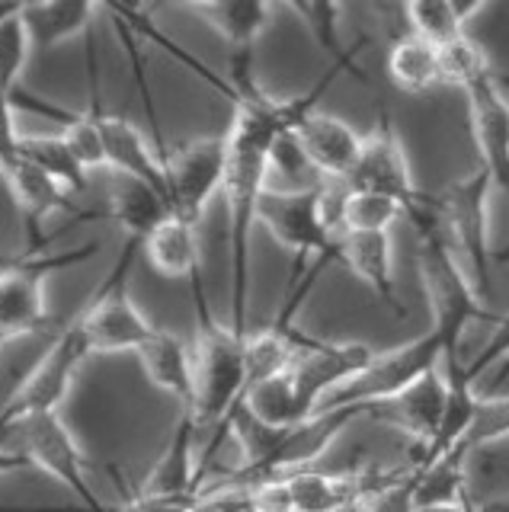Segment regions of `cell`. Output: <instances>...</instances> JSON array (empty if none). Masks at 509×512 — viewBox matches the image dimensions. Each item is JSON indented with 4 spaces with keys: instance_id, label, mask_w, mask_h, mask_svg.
Wrapping results in <instances>:
<instances>
[{
    "instance_id": "36",
    "label": "cell",
    "mask_w": 509,
    "mask_h": 512,
    "mask_svg": "<svg viewBox=\"0 0 509 512\" xmlns=\"http://www.w3.org/2000/svg\"><path fill=\"white\" fill-rule=\"evenodd\" d=\"M23 468H33V464H29V458L23 452H13V448L0 445V477L13 474V471H23Z\"/></svg>"
},
{
    "instance_id": "13",
    "label": "cell",
    "mask_w": 509,
    "mask_h": 512,
    "mask_svg": "<svg viewBox=\"0 0 509 512\" xmlns=\"http://www.w3.org/2000/svg\"><path fill=\"white\" fill-rule=\"evenodd\" d=\"M0 180L7 183L13 202L20 208L23 228H26V253H36L45 237H42V224L55 212H74L71 202V189L61 186L55 176L39 170L36 164H29L26 157L13 154L0 157Z\"/></svg>"
},
{
    "instance_id": "21",
    "label": "cell",
    "mask_w": 509,
    "mask_h": 512,
    "mask_svg": "<svg viewBox=\"0 0 509 512\" xmlns=\"http://www.w3.org/2000/svg\"><path fill=\"white\" fill-rule=\"evenodd\" d=\"M97 4L100 0H33V4H26L23 23L33 52H52V48L87 32Z\"/></svg>"
},
{
    "instance_id": "37",
    "label": "cell",
    "mask_w": 509,
    "mask_h": 512,
    "mask_svg": "<svg viewBox=\"0 0 509 512\" xmlns=\"http://www.w3.org/2000/svg\"><path fill=\"white\" fill-rule=\"evenodd\" d=\"M452 7H455V13H458V20L468 26V20L484 7V0H452Z\"/></svg>"
},
{
    "instance_id": "4",
    "label": "cell",
    "mask_w": 509,
    "mask_h": 512,
    "mask_svg": "<svg viewBox=\"0 0 509 512\" xmlns=\"http://www.w3.org/2000/svg\"><path fill=\"white\" fill-rule=\"evenodd\" d=\"M145 247V240L125 237V244L116 256L113 269L103 279V285L93 292V298L77 314V327L84 330V340L90 346V356H113V352H138L148 343V336L157 330L151 320L138 311V304L129 295V276L135 266V256Z\"/></svg>"
},
{
    "instance_id": "35",
    "label": "cell",
    "mask_w": 509,
    "mask_h": 512,
    "mask_svg": "<svg viewBox=\"0 0 509 512\" xmlns=\"http://www.w3.org/2000/svg\"><path fill=\"white\" fill-rule=\"evenodd\" d=\"M493 327V333L500 336L503 340V368H500V381H506L509 378V314H493V320H490Z\"/></svg>"
},
{
    "instance_id": "11",
    "label": "cell",
    "mask_w": 509,
    "mask_h": 512,
    "mask_svg": "<svg viewBox=\"0 0 509 512\" xmlns=\"http://www.w3.org/2000/svg\"><path fill=\"white\" fill-rule=\"evenodd\" d=\"M375 352L362 343H333V340H311L298 349V356L289 368L298 404L305 416L317 413L324 400L353 381L365 365L372 362Z\"/></svg>"
},
{
    "instance_id": "27",
    "label": "cell",
    "mask_w": 509,
    "mask_h": 512,
    "mask_svg": "<svg viewBox=\"0 0 509 512\" xmlns=\"http://www.w3.org/2000/svg\"><path fill=\"white\" fill-rule=\"evenodd\" d=\"M17 154L26 157L29 164H36L39 170H45L49 176L65 186V189H84L87 186V170L77 164V157L71 154L68 141L61 135H23L17 138Z\"/></svg>"
},
{
    "instance_id": "20",
    "label": "cell",
    "mask_w": 509,
    "mask_h": 512,
    "mask_svg": "<svg viewBox=\"0 0 509 512\" xmlns=\"http://www.w3.org/2000/svg\"><path fill=\"white\" fill-rule=\"evenodd\" d=\"M199 224L167 215L157 228L145 237L141 253L148 256L154 272L164 279H189V285L202 282V256H199Z\"/></svg>"
},
{
    "instance_id": "19",
    "label": "cell",
    "mask_w": 509,
    "mask_h": 512,
    "mask_svg": "<svg viewBox=\"0 0 509 512\" xmlns=\"http://www.w3.org/2000/svg\"><path fill=\"white\" fill-rule=\"evenodd\" d=\"M445 400H449V388H445V375L439 368L388 400V407H394V420L401 423L407 436L417 439L420 455H426L439 439V429L445 420Z\"/></svg>"
},
{
    "instance_id": "24",
    "label": "cell",
    "mask_w": 509,
    "mask_h": 512,
    "mask_svg": "<svg viewBox=\"0 0 509 512\" xmlns=\"http://www.w3.org/2000/svg\"><path fill=\"white\" fill-rule=\"evenodd\" d=\"M388 77L397 90L410 96L445 84L439 45L407 32V36H401L388 48Z\"/></svg>"
},
{
    "instance_id": "15",
    "label": "cell",
    "mask_w": 509,
    "mask_h": 512,
    "mask_svg": "<svg viewBox=\"0 0 509 512\" xmlns=\"http://www.w3.org/2000/svg\"><path fill=\"white\" fill-rule=\"evenodd\" d=\"M90 77H93L90 87H93V106H97V122H100V135H103L106 167L122 173V176H135V180L154 186L167 199L164 157L151 148L148 138L141 135L132 122H125L122 116H113V112L103 109L100 90H97V68H93V55H90Z\"/></svg>"
},
{
    "instance_id": "5",
    "label": "cell",
    "mask_w": 509,
    "mask_h": 512,
    "mask_svg": "<svg viewBox=\"0 0 509 512\" xmlns=\"http://www.w3.org/2000/svg\"><path fill=\"white\" fill-rule=\"evenodd\" d=\"M93 253H100V244H84L68 253H23L0 266V346L42 330L49 320L45 308L49 276L87 263Z\"/></svg>"
},
{
    "instance_id": "30",
    "label": "cell",
    "mask_w": 509,
    "mask_h": 512,
    "mask_svg": "<svg viewBox=\"0 0 509 512\" xmlns=\"http://www.w3.org/2000/svg\"><path fill=\"white\" fill-rule=\"evenodd\" d=\"M506 436H509V394H477L471 423L461 432L458 445H465L468 452H477V448H487Z\"/></svg>"
},
{
    "instance_id": "12",
    "label": "cell",
    "mask_w": 509,
    "mask_h": 512,
    "mask_svg": "<svg viewBox=\"0 0 509 512\" xmlns=\"http://www.w3.org/2000/svg\"><path fill=\"white\" fill-rule=\"evenodd\" d=\"M346 186L391 196L404 205V215H407L410 205H417L423 199V192L417 189V183H413V176H410V164H407L401 135H397V128H394L388 112H381L375 128L362 138L359 164L353 173H349Z\"/></svg>"
},
{
    "instance_id": "8",
    "label": "cell",
    "mask_w": 509,
    "mask_h": 512,
    "mask_svg": "<svg viewBox=\"0 0 509 512\" xmlns=\"http://www.w3.org/2000/svg\"><path fill=\"white\" fill-rule=\"evenodd\" d=\"M87 359H90V346L84 340V330L74 320L68 330L58 333V340L42 352L33 372L17 384V391L0 407V429L26 413L58 410L68 400L71 388L77 384V375H81V365Z\"/></svg>"
},
{
    "instance_id": "31",
    "label": "cell",
    "mask_w": 509,
    "mask_h": 512,
    "mask_svg": "<svg viewBox=\"0 0 509 512\" xmlns=\"http://www.w3.org/2000/svg\"><path fill=\"white\" fill-rule=\"evenodd\" d=\"M29 52H33V42H29L23 13L10 16L7 23H0V90L7 96L20 90Z\"/></svg>"
},
{
    "instance_id": "28",
    "label": "cell",
    "mask_w": 509,
    "mask_h": 512,
    "mask_svg": "<svg viewBox=\"0 0 509 512\" xmlns=\"http://www.w3.org/2000/svg\"><path fill=\"white\" fill-rule=\"evenodd\" d=\"M356 512H417V461L394 471H375Z\"/></svg>"
},
{
    "instance_id": "39",
    "label": "cell",
    "mask_w": 509,
    "mask_h": 512,
    "mask_svg": "<svg viewBox=\"0 0 509 512\" xmlns=\"http://www.w3.org/2000/svg\"><path fill=\"white\" fill-rule=\"evenodd\" d=\"M481 512H509V496H497V500H487V503H477Z\"/></svg>"
},
{
    "instance_id": "2",
    "label": "cell",
    "mask_w": 509,
    "mask_h": 512,
    "mask_svg": "<svg viewBox=\"0 0 509 512\" xmlns=\"http://www.w3.org/2000/svg\"><path fill=\"white\" fill-rule=\"evenodd\" d=\"M452 356H461V340L455 333L433 324L426 333H420L417 340L401 343L388 352H375L372 362L365 365L353 381H346L343 388L333 391L317 410H333V407L372 410L378 404H388L391 397L407 391L410 384H417L423 375L436 372V368Z\"/></svg>"
},
{
    "instance_id": "34",
    "label": "cell",
    "mask_w": 509,
    "mask_h": 512,
    "mask_svg": "<svg viewBox=\"0 0 509 512\" xmlns=\"http://www.w3.org/2000/svg\"><path fill=\"white\" fill-rule=\"evenodd\" d=\"M202 490L193 493H161V490H145L141 487L129 503H122L119 509L109 512H189L193 503L199 500Z\"/></svg>"
},
{
    "instance_id": "14",
    "label": "cell",
    "mask_w": 509,
    "mask_h": 512,
    "mask_svg": "<svg viewBox=\"0 0 509 512\" xmlns=\"http://www.w3.org/2000/svg\"><path fill=\"white\" fill-rule=\"evenodd\" d=\"M292 135L298 141L301 154H305L308 167L324 176L327 183H346L349 173L356 170L359 154H362V138L353 125L330 116V112L314 109L301 119Z\"/></svg>"
},
{
    "instance_id": "10",
    "label": "cell",
    "mask_w": 509,
    "mask_h": 512,
    "mask_svg": "<svg viewBox=\"0 0 509 512\" xmlns=\"http://www.w3.org/2000/svg\"><path fill=\"white\" fill-rule=\"evenodd\" d=\"M458 90L468 100V119L477 154H481V170L487 173L490 186L509 192V100L500 80L487 64V68L474 71Z\"/></svg>"
},
{
    "instance_id": "42",
    "label": "cell",
    "mask_w": 509,
    "mask_h": 512,
    "mask_svg": "<svg viewBox=\"0 0 509 512\" xmlns=\"http://www.w3.org/2000/svg\"><path fill=\"white\" fill-rule=\"evenodd\" d=\"M23 4H33V0H23Z\"/></svg>"
},
{
    "instance_id": "40",
    "label": "cell",
    "mask_w": 509,
    "mask_h": 512,
    "mask_svg": "<svg viewBox=\"0 0 509 512\" xmlns=\"http://www.w3.org/2000/svg\"><path fill=\"white\" fill-rule=\"evenodd\" d=\"M282 4H285V7H292V10L301 16V20L308 23V13H311V10H308V0H282Z\"/></svg>"
},
{
    "instance_id": "17",
    "label": "cell",
    "mask_w": 509,
    "mask_h": 512,
    "mask_svg": "<svg viewBox=\"0 0 509 512\" xmlns=\"http://www.w3.org/2000/svg\"><path fill=\"white\" fill-rule=\"evenodd\" d=\"M138 362L148 381L180 404V410H193L196 404V346H189L180 333L154 330L141 346Z\"/></svg>"
},
{
    "instance_id": "18",
    "label": "cell",
    "mask_w": 509,
    "mask_h": 512,
    "mask_svg": "<svg viewBox=\"0 0 509 512\" xmlns=\"http://www.w3.org/2000/svg\"><path fill=\"white\" fill-rule=\"evenodd\" d=\"M340 263L359 276L365 285L385 301L394 314H401V298L394 285V244L391 231H372V234H340L337 247Z\"/></svg>"
},
{
    "instance_id": "32",
    "label": "cell",
    "mask_w": 509,
    "mask_h": 512,
    "mask_svg": "<svg viewBox=\"0 0 509 512\" xmlns=\"http://www.w3.org/2000/svg\"><path fill=\"white\" fill-rule=\"evenodd\" d=\"M308 26L314 32V39L321 42L327 55L333 61L349 58L353 52H346L343 39H340V16H343V0H308Z\"/></svg>"
},
{
    "instance_id": "9",
    "label": "cell",
    "mask_w": 509,
    "mask_h": 512,
    "mask_svg": "<svg viewBox=\"0 0 509 512\" xmlns=\"http://www.w3.org/2000/svg\"><path fill=\"white\" fill-rule=\"evenodd\" d=\"M228 135L196 138L177 151L164 154L167 170V205L173 218L199 224L209 199L225 183Z\"/></svg>"
},
{
    "instance_id": "25",
    "label": "cell",
    "mask_w": 509,
    "mask_h": 512,
    "mask_svg": "<svg viewBox=\"0 0 509 512\" xmlns=\"http://www.w3.org/2000/svg\"><path fill=\"white\" fill-rule=\"evenodd\" d=\"M333 212H337V231L340 234H372V231H391L397 221L404 218V205L381 196L369 189H343L333 199Z\"/></svg>"
},
{
    "instance_id": "23",
    "label": "cell",
    "mask_w": 509,
    "mask_h": 512,
    "mask_svg": "<svg viewBox=\"0 0 509 512\" xmlns=\"http://www.w3.org/2000/svg\"><path fill=\"white\" fill-rule=\"evenodd\" d=\"M468 458L465 445H449L429 461H417V509L420 506H449L468 500Z\"/></svg>"
},
{
    "instance_id": "7",
    "label": "cell",
    "mask_w": 509,
    "mask_h": 512,
    "mask_svg": "<svg viewBox=\"0 0 509 512\" xmlns=\"http://www.w3.org/2000/svg\"><path fill=\"white\" fill-rule=\"evenodd\" d=\"M0 432H13L20 442L17 452H23L33 468L45 471L49 477H55L65 490H71L81 512H109L97 496V490L90 487L87 458L81 452V445H77L74 432L68 429V423L61 420L58 410L26 413Z\"/></svg>"
},
{
    "instance_id": "16",
    "label": "cell",
    "mask_w": 509,
    "mask_h": 512,
    "mask_svg": "<svg viewBox=\"0 0 509 512\" xmlns=\"http://www.w3.org/2000/svg\"><path fill=\"white\" fill-rule=\"evenodd\" d=\"M279 477L285 496H289V512H356L375 471L327 474V471L301 468Z\"/></svg>"
},
{
    "instance_id": "26",
    "label": "cell",
    "mask_w": 509,
    "mask_h": 512,
    "mask_svg": "<svg viewBox=\"0 0 509 512\" xmlns=\"http://www.w3.org/2000/svg\"><path fill=\"white\" fill-rule=\"evenodd\" d=\"M269 7H273V0H218L202 16L231 45V52H253V45L269 23Z\"/></svg>"
},
{
    "instance_id": "33",
    "label": "cell",
    "mask_w": 509,
    "mask_h": 512,
    "mask_svg": "<svg viewBox=\"0 0 509 512\" xmlns=\"http://www.w3.org/2000/svg\"><path fill=\"white\" fill-rule=\"evenodd\" d=\"M189 512H257V503H253L250 487L231 484V480H218L212 487H202L199 500Z\"/></svg>"
},
{
    "instance_id": "41",
    "label": "cell",
    "mask_w": 509,
    "mask_h": 512,
    "mask_svg": "<svg viewBox=\"0 0 509 512\" xmlns=\"http://www.w3.org/2000/svg\"><path fill=\"white\" fill-rule=\"evenodd\" d=\"M183 4H189V7H196L199 13H205V10H212L218 0H183Z\"/></svg>"
},
{
    "instance_id": "3",
    "label": "cell",
    "mask_w": 509,
    "mask_h": 512,
    "mask_svg": "<svg viewBox=\"0 0 509 512\" xmlns=\"http://www.w3.org/2000/svg\"><path fill=\"white\" fill-rule=\"evenodd\" d=\"M257 224L273 234L276 244L292 250V276L308 272L311 263H340V234L327 215V183H305L295 189L266 186L257 202Z\"/></svg>"
},
{
    "instance_id": "6",
    "label": "cell",
    "mask_w": 509,
    "mask_h": 512,
    "mask_svg": "<svg viewBox=\"0 0 509 512\" xmlns=\"http://www.w3.org/2000/svg\"><path fill=\"white\" fill-rule=\"evenodd\" d=\"M436 215L445 237H449L452 250L458 253L461 266L468 269V276L477 288V295H484L490 288V180L487 173L477 167L465 180H455L442 196H433Z\"/></svg>"
},
{
    "instance_id": "29",
    "label": "cell",
    "mask_w": 509,
    "mask_h": 512,
    "mask_svg": "<svg viewBox=\"0 0 509 512\" xmlns=\"http://www.w3.org/2000/svg\"><path fill=\"white\" fill-rule=\"evenodd\" d=\"M404 10L413 36L433 45H445L465 36V23L458 20L452 0H404Z\"/></svg>"
},
{
    "instance_id": "38",
    "label": "cell",
    "mask_w": 509,
    "mask_h": 512,
    "mask_svg": "<svg viewBox=\"0 0 509 512\" xmlns=\"http://www.w3.org/2000/svg\"><path fill=\"white\" fill-rule=\"evenodd\" d=\"M23 0H0V23H7L10 16H17V13H23Z\"/></svg>"
},
{
    "instance_id": "22",
    "label": "cell",
    "mask_w": 509,
    "mask_h": 512,
    "mask_svg": "<svg viewBox=\"0 0 509 512\" xmlns=\"http://www.w3.org/2000/svg\"><path fill=\"white\" fill-rule=\"evenodd\" d=\"M167 215L170 205L154 186L135 180V176L116 173L113 189H109V218L125 231V237L145 240Z\"/></svg>"
},
{
    "instance_id": "1",
    "label": "cell",
    "mask_w": 509,
    "mask_h": 512,
    "mask_svg": "<svg viewBox=\"0 0 509 512\" xmlns=\"http://www.w3.org/2000/svg\"><path fill=\"white\" fill-rule=\"evenodd\" d=\"M196 301V404L193 416L199 432H218L225 426L228 413L241 404L244 397V340L231 327L218 324L205 301L202 282L189 285Z\"/></svg>"
}]
</instances>
